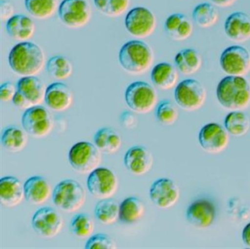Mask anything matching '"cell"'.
<instances>
[{"mask_svg": "<svg viewBox=\"0 0 250 249\" xmlns=\"http://www.w3.org/2000/svg\"><path fill=\"white\" fill-rule=\"evenodd\" d=\"M220 67L228 76L244 77L250 71V54L238 45L226 48L220 56Z\"/></svg>", "mask_w": 250, "mask_h": 249, "instance_id": "cell-12", "label": "cell"}, {"mask_svg": "<svg viewBox=\"0 0 250 249\" xmlns=\"http://www.w3.org/2000/svg\"><path fill=\"white\" fill-rule=\"evenodd\" d=\"M120 205L110 199H101L94 209L96 219L104 225L115 224L119 219Z\"/></svg>", "mask_w": 250, "mask_h": 249, "instance_id": "cell-32", "label": "cell"}, {"mask_svg": "<svg viewBox=\"0 0 250 249\" xmlns=\"http://www.w3.org/2000/svg\"><path fill=\"white\" fill-rule=\"evenodd\" d=\"M192 19L202 28H209L217 23L219 12L214 5L208 2L199 4L193 10Z\"/></svg>", "mask_w": 250, "mask_h": 249, "instance_id": "cell-34", "label": "cell"}, {"mask_svg": "<svg viewBox=\"0 0 250 249\" xmlns=\"http://www.w3.org/2000/svg\"><path fill=\"white\" fill-rule=\"evenodd\" d=\"M63 226L62 215L52 207L44 206L38 209L32 218V227L41 237L50 239L61 233Z\"/></svg>", "mask_w": 250, "mask_h": 249, "instance_id": "cell-13", "label": "cell"}, {"mask_svg": "<svg viewBox=\"0 0 250 249\" xmlns=\"http://www.w3.org/2000/svg\"><path fill=\"white\" fill-rule=\"evenodd\" d=\"M176 68L184 75H192L201 68L203 58L194 49H184L178 52L175 57Z\"/></svg>", "mask_w": 250, "mask_h": 249, "instance_id": "cell-27", "label": "cell"}, {"mask_svg": "<svg viewBox=\"0 0 250 249\" xmlns=\"http://www.w3.org/2000/svg\"><path fill=\"white\" fill-rule=\"evenodd\" d=\"M224 30L228 39L235 43L250 39V17L246 13L234 12L225 20Z\"/></svg>", "mask_w": 250, "mask_h": 249, "instance_id": "cell-18", "label": "cell"}, {"mask_svg": "<svg viewBox=\"0 0 250 249\" xmlns=\"http://www.w3.org/2000/svg\"><path fill=\"white\" fill-rule=\"evenodd\" d=\"M224 127L230 136L242 137L250 130V120L247 114L241 111H231L225 117Z\"/></svg>", "mask_w": 250, "mask_h": 249, "instance_id": "cell-30", "label": "cell"}, {"mask_svg": "<svg viewBox=\"0 0 250 249\" xmlns=\"http://www.w3.org/2000/svg\"><path fill=\"white\" fill-rule=\"evenodd\" d=\"M215 5L220 8H228L233 5L237 0H210Z\"/></svg>", "mask_w": 250, "mask_h": 249, "instance_id": "cell-44", "label": "cell"}, {"mask_svg": "<svg viewBox=\"0 0 250 249\" xmlns=\"http://www.w3.org/2000/svg\"><path fill=\"white\" fill-rule=\"evenodd\" d=\"M150 78L152 83L158 89L170 90L178 83V70L169 63H160L153 67L150 73Z\"/></svg>", "mask_w": 250, "mask_h": 249, "instance_id": "cell-24", "label": "cell"}, {"mask_svg": "<svg viewBox=\"0 0 250 249\" xmlns=\"http://www.w3.org/2000/svg\"><path fill=\"white\" fill-rule=\"evenodd\" d=\"M17 87L11 82H6L0 87V99L3 102L13 101L17 92Z\"/></svg>", "mask_w": 250, "mask_h": 249, "instance_id": "cell-39", "label": "cell"}, {"mask_svg": "<svg viewBox=\"0 0 250 249\" xmlns=\"http://www.w3.org/2000/svg\"><path fill=\"white\" fill-rule=\"evenodd\" d=\"M12 102L18 109L22 110V111H27L33 107V105L30 102V101L19 91H17Z\"/></svg>", "mask_w": 250, "mask_h": 249, "instance_id": "cell-41", "label": "cell"}, {"mask_svg": "<svg viewBox=\"0 0 250 249\" xmlns=\"http://www.w3.org/2000/svg\"><path fill=\"white\" fill-rule=\"evenodd\" d=\"M27 133L24 129L10 126L2 132V144L4 149L11 153L21 152L27 144Z\"/></svg>", "mask_w": 250, "mask_h": 249, "instance_id": "cell-29", "label": "cell"}, {"mask_svg": "<svg viewBox=\"0 0 250 249\" xmlns=\"http://www.w3.org/2000/svg\"><path fill=\"white\" fill-rule=\"evenodd\" d=\"M52 201L57 207L68 213L80 210L86 201V191L79 181L65 180L60 181L52 193Z\"/></svg>", "mask_w": 250, "mask_h": 249, "instance_id": "cell-4", "label": "cell"}, {"mask_svg": "<svg viewBox=\"0 0 250 249\" xmlns=\"http://www.w3.org/2000/svg\"><path fill=\"white\" fill-rule=\"evenodd\" d=\"M102 152L93 143L87 141L78 142L70 149L68 161L77 172L82 174H90L102 163Z\"/></svg>", "mask_w": 250, "mask_h": 249, "instance_id": "cell-6", "label": "cell"}, {"mask_svg": "<svg viewBox=\"0 0 250 249\" xmlns=\"http://www.w3.org/2000/svg\"><path fill=\"white\" fill-rule=\"evenodd\" d=\"M24 186L25 200L33 205L43 204L53 193L49 181L41 176L30 177Z\"/></svg>", "mask_w": 250, "mask_h": 249, "instance_id": "cell-21", "label": "cell"}, {"mask_svg": "<svg viewBox=\"0 0 250 249\" xmlns=\"http://www.w3.org/2000/svg\"><path fill=\"white\" fill-rule=\"evenodd\" d=\"M216 98L228 111L246 109L250 104V83L244 77L226 76L218 84Z\"/></svg>", "mask_w": 250, "mask_h": 249, "instance_id": "cell-2", "label": "cell"}, {"mask_svg": "<svg viewBox=\"0 0 250 249\" xmlns=\"http://www.w3.org/2000/svg\"><path fill=\"white\" fill-rule=\"evenodd\" d=\"M242 240L245 246L250 249V223H249L243 229Z\"/></svg>", "mask_w": 250, "mask_h": 249, "instance_id": "cell-43", "label": "cell"}, {"mask_svg": "<svg viewBox=\"0 0 250 249\" xmlns=\"http://www.w3.org/2000/svg\"><path fill=\"white\" fill-rule=\"evenodd\" d=\"M93 141L101 152L107 155L116 153L122 146L121 136L111 127L99 129L93 137Z\"/></svg>", "mask_w": 250, "mask_h": 249, "instance_id": "cell-26", "label": "cell"}, {"mask_svg": "<svg viewBox=\"0 0 250 249\" xmlns=\"http://www.w3.org/2000/svg\"><path fill=\"white\" fill-rule=\"evenodd\" d=\"M186 217L189 224L195 228H209L216 220V206L208 199H197L190 204L186 212Z\"/></svg>", "mask_w": 250, "mask_h": 249, "instance_id": "cell-16", "label": "cell"}, {"mask_svg": "<svg viewBox=\"0 0 250 249\" xmlns=\"http://www.w3.org/2000/svg\"><path fill=\"white\" fill-rule=\"evenodd\" d=\"M149 196L157 207L169 209L175 206L179 200V187L170 179H159L150 186Z\"/></svg>", "mask_w": 250, "mask_h": 249, "instance_id": "cell-15", "label": "cell"}, {"mask_svg": "<svg viewBox=\"0 0 250 249\" xmlns=\"http://www.w3.org/2000/svg\"><path fill=\"white\" fill-rule=\"evenodd\" d=\"M27 12L37 20H47L58 11V0H24Z\"/></svg>", "mask_w": 250, "mask_h": 249, "instance_id": "cell-31", "label": "cell"}, {"mask_svg": "<svg viewBox=\"0 0 250 249\" xmlns=\"http://www.w3.org/2000/svg\"><path fill=\"white\" fill-rule=\"evenodd\" d=\"M94 229V221L88 214H77L73 217L70 222L71 233L79 238H89L93 235Z\"/></svg>", "mask_w": 250, "mask_h": 249, "instance_id": "cell-35", "label": "cell"}, {"mask_svg": "<svg viewBox=\"0 0 250 249\" xmlns=\"http://www.w3.org/2000/svg\"><path fill=\"white\" fill-rule=\"evenodd\" d=\"M17 90L30 101L33 106L45 102L46 88L36 76L22 77L17 84Z\"/></svg>", "mask_w": 250, "mask_h": 249, "instance_id": "cell-25", "label": "cell"}, {"mask_svg": "<svg viewBox=\"0 0 250 249\" xmlns=\"http://www.w3.org/2000/svg\"><path fill=\"white\" fill-rule=\"evenodd\" d=\"M25 199L24 186L19 179L12 176L2 177L0 180V202L4 206H18Z\"/></svg>", "mask_w": 250, "mask_h": 249, "instance_id": "cell-20", "label": "cell"}, {"mask_svg": "<svg viewBox=\"0 0 250 249\" xmlns=\"http://www.w3.org/2000/svg\"><path fill=\"white\" fill-rule=\"evenodd\" d=\"M21 124L29 136L36 138H43L52 133L54 120L46 108L37 105L24 111Z\"/></svg>", "mask_w": 250, "mask_h": 249, "instance_id": "cell-8", "label": "cell"}, {"mask_svg": "<svg viewBox=\"0 0 250 249\" xmlns=\"http://www.w3.org/2000/svg\"><path fill=\"white\" fill-rule=\"evenodd\" d=\"M167 34L172 40L182 42L191 37L194 30L192 23L185 14H171L165 23Z\"/></svg>", "mask_w": 250, "mask_h": 249, "instance_id": "cell-22", "label": "cell"}, {"mask_svg": "<svg viewBox=\"0 0 250 249\" xmlns=\"http://www.w3.org/2000/svg\"><path fill=\"white\" fill-rule=\"evenodd\" d=\"M96 8L109 17H118L129 7L130 0H94Z\"/></svg>", "mask_w": 250, "mask_h": 249, "instance_id": "cell-36", "label": "cell"}, {"mask_svg": "<svg viewBox=\"0 0 250 249\" xmlns=\"http://www.w3.org/2000/svg\"><path fill=\"white\" fill-rule=\"evenodd\" d=\"M156 117L162 125L172 126L179 117L178 108L169 100H164L156 107Z\"/></svg>", "mask_w": 250, "mask_h": 249, "instance_id": "cell-37", "label": "cell"}, {"mask_svg": "<svg viewBox=\"0 0 250 249\" xmlns=\"http://www.w3.org/2000/svg\"><path fill=\"white\" fill-rule=\"evenodd\" d=\"M125 100L128 108L134 112L149 113L157 106V92L149 83L134 82L125 90Z\"/></svg>", "mask_w": 250, "mask_h": 249, "instance_id": "cell-5", "label": "cell"}, {"mask_svg": "<svg viewBox=\"0 0 250 249\" xmlns=\"http://www.w3.org/2000/svg\"><path fill=\"white\" fill-rule=\"evenodd\" d=\"M199 143L209 154H219L228 148L229 134L223 126L217 123H208L199 133Z\"/></svg>", "mask_w": 250, "mask_h": 249, "instance_id": "cell-14", "label": "cell"}, {"mask_svg": "<svg viewBox=\"0 0 250 249\" xmlns=\"http://www.w3.org/2000/svg\"><path fill=\"white\" fill-rule=\"evenodd\" d=\"M86 249H115L117 244L106 234H96L89 237L85 244Z\"/></svg>", "mask_w": 250, "mask_h": 249, "instance_id": "cell-38", "label": "cell"}, {"mask_svg": "<svg viewBox=\"0 0 250 249\" xmlns=\"http://www.w3.org/2000/svg\"><path fill=\"white\" fill-rule=\"evenodd\" d=\"M87 187L96 199H110L118 191V179L112 170L99 167L89 174Z\"/></svg>", "mask_w": 250, "mask_h": 249, "instance_id": "cell-10", "label": "cell"}, {"mask_svg": "<svg viewBox=\"0 0 250 249\" xmlns=\"http://www.w3.org/2000/svg\"><path fill=\"white\" fill-rule=\"evenodd\" d=\"M6 30L10 37L18 42H28L34 36L36 24L27 16L18 14L7 21Z\"/></svg>", "mask_w": 250, "mask_h": 249, "instance_id": "cell-23", "label": "cell"}, {"mask_svg": "<svg viewBox=\"0 0 250 249\" xmlns=\"http://www.w3.org/2000/svg\"><path fill=\"white\" fill-rule=\"evenodd\" d=\"M124 162L130 173L135 176H143L153 168V157L145 146H134L125 152Z\"/></svg>", "mask_w": 250, "mask_h": 249, "instance_id": "cell-17", "label": "cell"}, {"mask_svg": "<svg viewBox=\"0 0 250 249\" xmlns=\"http://www.w3.org/2000/svg\"><path fill=\"white\" fill-rule=\"evenodd\" d=\"M121 122L126 128H132L136 124V118L131 113L125 111L121 116Z\"/></svg>", "mask_w": 250, "mask_h": 249, "instance_id": "cell-42", "label": "cell"}, {"mask_svg": "<svg viewBox=\"0 0 250 249\" xmlns=\"http://www.w3.org/2000/svg\"><path fill=\"white\" fill-rule=\"evenodd\" d=\"M118 59L125 71L140 75L147 72L153 66L154 54L147 44L140 40H132L123 45Z\"/></svg>", "mask_w": 250, "mask_h": 249, "instance_id": "cell-3", "label": "cell"}, {"mask_svg": "<svg viewBox=\"0 0 250 249\" xmlns=\"http://www.w3.org/2000/svg\"><path fill=\"white\" fill-rule=\"evenodd\" d=\"M125 27L130 35L137 39H146L154 33L156 18L145 7H136L127 14Z\"/></svg>", "mask_w": 250, "mask_h": 249, "instance_id": "cell-11", "label": "cell"}, {"mask_svg": "<svg viewBox=\"0 0 250 249\" xmlns=\"http://www.w3.org/2000/svg\"><path fill=\"white\" fill-rule=\"evenodd\" d=\"M14 16V6L9 0H1L0 17L2 21H8Z\"/></svg>", "mask_w": 250, "mask_h": 249, "instance_id": "cell-40", "label": "cell"}, {"mask_svg": "<svg viewBox=\"0 0 250 249\" xmlns=\"http://www.w3.org/2000/svg\"><path fill=\"white\" fill-rule=\"evenodd\" d=\"M46 71L49 75L55 80H67L72 75L73 64L66 57L55 55L47 61Z\"/></svg>", "mask_w": 250, "mask_h": 249, "instance_id": "cell-33", "label": "cell"}, {"mask_svg": "<svg viewBox=\"0 0 250 249\" xmlns=\"http://www.w3.org/2000/svg\"><path fill=\"white\" fill-rule=\"evenodd\" d=\"M91 16V7L86 0H62L58 8L61 23L69 28L85 27Z\"/></svg>", "mask_w": 250, "mask_h": 249, "instance_id": "cell-9", "label": "cell"}, {"mask_svg": "<svg viewBox=\"0 0 250 249\" xmlns=\"http://www.w3.org/2000/svg\"><path fill=\"white\" fill-rule=\"evenodd\" d=\"M74 96L72 91L62 83H54L46 88L45 102L55 112H63L71 108Z\"/></svg>", "mask_w": 250, "mask_h": 249, "instance_id": "cell-19", "label": "cell"}, {"mask_svg": "<svg viewBox=\"0 0 250 249\" xmlns=\"http://www.w3.org/2000/svg\"><path fill=\"white\" fill-rule=\"evenodd\" d=\"M8 63L11 69L18 75L36 76L44 67V52L36 44L21 42L11 49L8 55Z\"/></svg>", "mask_w": 250, "mask_h": 249, "instance_id": "cell-1", "label": "cell"}, {"mask_svg": "<svg viewBox=\"0 0 250 249\" xmlns=\"http://www.w3.org/2000/svg\"><path fill=\"white\" fill-rule=\"evenodd\" d=\"M146 212L144 203L137 197H128L120 204L119 220L125 224H134L143 218Z\"/></svg>", "mask_w": 250, "mask_h": 249, "instance_id": "cell-28", "label": "cell"}, {"mask_svg": "<svg viewBox=\"0 0 250 249\" xmlns=\"http://www.w3.org/2000/svg\"><path fill=\"white\" fill-rule=\"evenodd\" d=\"M206 88L194 79L183 80L175 88V102L184 111L192 112L200 109L206 103Z\"/></svg>", "mask_w": 250, "mask_h": 249, "instance_id": "cell-7", "label": "cell"}]
</instances>
